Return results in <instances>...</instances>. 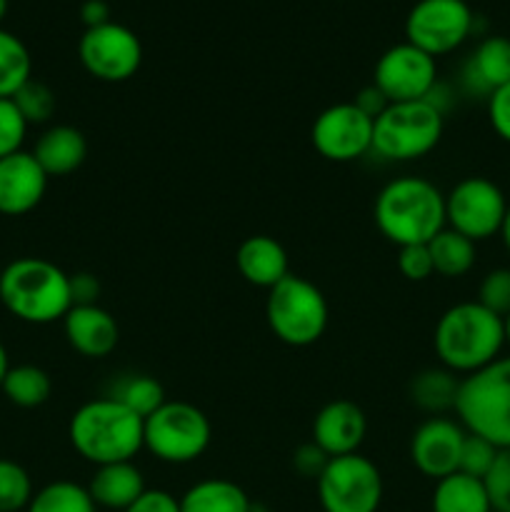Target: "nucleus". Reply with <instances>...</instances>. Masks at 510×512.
<instances>
[{
  "label": "nucleus",
  "mask_w": 510,
  "mask_h": 512,
  "mask_svg": "<svg viewBox=\"0 0 510 512\" xmlns=\"http://www.w3.org/2000/svg\"><path fill=\"white\" fill-rule=\"evenodd\" d=\"M433 348L443 368L465 378L500 358V350L505 348V323L478 300L458 303L435 323Z\"/></svg>",
  "instance_id": "obj_1"
},
{
  "label": "nucleus",
  "mask_w": 510,
  "mask_h": 512,
  "mask_svg": "<svg viewBox=\"0 0 510 512\" xmlns=\"http://www.w3.org/2000/svg\"><path fill=\"white\" fill-rule=\"evenodd\" d=\"M373 218L383 238L398 248L425 245L445 228V195L428 178H395L375 198Z\"/></svg>",
  "instance_id": "obj_2"
},
{
  "label": "nucleus",
  "mask_w": 510,
  "mask_h": 512,
  "mask_svg": "<svg viewBox=\"0 0 510 512\" xmlns=\"http://www.w3.org/2000/svg\"><path fill=\"white\" fill-rule=\"evenodd\" d=\"M68 438L75 453L95 468L128 463L143 450V418L105 395L75 410Z\"/></svg>",
  "instance_id": "obj_3"
},
{
  "label": "nucleus",
  "mask_w": 510,
  "mask_h": 512,
  "mask_svg": "<svg viewBox=\"0 0 510 512\" xmlns=\"http://www.w3.org/2000/svg\"><path fill=\"white\" fill-rule=\"evenodd\" d=\"M0 303L30 325L63 320L73 308L70 275L45 258H18L0 273Z\"/></svg>",
  "instance_id": "obj_4"
},
{
  "label": "nucleus",
  "mask_w": 510,
  "mask_h": 512,
  "mask_svg": "<svg viewBox=\"0 0 510 512\" xmlns=\"http://www.w3.org/2000/svg\"><path fill=\"white\" fill-rule=\"evenodd\" d=\"M455 415L468 433L500 450L510 448V358L493 360L460 380Z\"/></svg>",
  "instance_id": "obj_5"
},
{
  "label": "nucleus",
  "mask_w": 510,
  "mask_h": 512,
  "mask_svg": "<svg viewBox=\"0 0 510 512\" xmlns=\"http://www.w3.org/2000/svg\"><path fill=\"white\" fill-rule=\"evenodd\" d=\"M445 115L428 100L390 103L373 123V148L383 160L408 163L438 148L443 138Z\"/></svg>",
  "instance_id": "obj_6"
},
{
  "label": "nucleus",
  "mask_w": 510,
  "mask_h": 512,
  "mask_svg": "<svg viewBox=\"0 0 510 512\" xmlns=\"http://www.w3.org/2000/svg\"><path fill=\"white\" fill-rule=\"evenodd\" d=\"M328 300L310 280L290 273L268 290L265 320L280 343L290 348H308L323 338L328 328Z\"/></svg>",
  "instance_id": "obj_7"
},
{
  "label": "nucleus",
  "mask_w": 510,
  "mask_h": 512,
  "mask_svg": "<svg viewBox=\"0 0 510 512\" xmlns=\"http://www.w3.org/2000/svg\"><path fill=\"white\" fill-rule=\"evenodd\" d=\"M213 440L208 415L185 400H165L143 420V448L160 463L188 465L198 460Z\"/></svg>",
  "instance_id": "obj_8"
},
{
  "label": "nucleus",
  "mask_w": 510,
  "mask_h": 512,
  "mask_svg": "<svg viewBox=\"0 0 510 512\" xmlns=\"http://www.w3.org/2000/svg\"><path fill=\"white\" fill-rule=\"evenodd\" d=\"M315 483L325 512H378L383 503V475L360 453L330 458Z\"/></svg>",
  "instance_id": "obj_9"
},
{
  "label": "nucleus",
  "mask_w": 510,
  "mask_h": 512,
  "mask_svg": "<svg viewBox=\"0 0 510 512\" xmlns=\"http://www.w3.org/2000/svg\"><path fill=\"white\" fill-rule=\"evenodd\" d=\"M505 213L508 200L503 190L480 175L463 178L445 195V225L473 243L498 235Z\"/></svg>",
  "instance_id": "obj_10"
},
{
  "label": "nucleus",
  "mask_w": 510,
  "mask_h": 512,
  "mask_svg": "<svg viewBox=\"0 0 510 512\" xmlns=\"http://www.w3.org/2000/svg\"><path fill=\"white\" fill-rule=\"evenodd\" d=\"M473 10L465 0H418L405 18V38L423 53L448 55L473 33Z\"/></svg>",
  "instance_id": "obj_11"
},
{
  "label": "nucleus",
  "mask_w": 510,
  "mask_h": 512,
  "mask_svg": "<svg viewBox=\"0 0 510 512\" xmlns=\"http://www.w3.org/2000/svg\"><path fill=\"white\" fill-rule=\"evenodd\" d=\"M78 58L93 78L103 83H125L140 70L143 45L133 30L110 20L95 28H85L78 43Z\"/></svg>",
  "instance_id": "obj_12"
},
{
  "label": "nucleus",
  "mask_w": 510,
  "mask_h": 512,
  "mask_svg": "<svg viewBox=\"0 0 510 512\" xmlns=\"http://www.w3.org/2000/svg\"><path fill=\"white\" fill-rule=\"evenodd\" d=\"M373 85L390 103L425 100L438 85V65L433 55L405 43L393 45L375 63Z\"/></svg>",
  "instance_id": "obj_13"
},
{
  "label": "nucleus",
  "mask_w": 510,
  "mask_h": 512,
  "mask_svg": "<svg viewBox=\"0 0 510 512\" xmlns=\"http://www.w3.org/2000/svg\"><path fill=\"white\" fill-rule=\"evenodd\" d=\"M373 123L355 103L330 105L315 118L310 140L330 163H350L373 148Z\"/></svg>",
  "instance_id": "obj_14"
},
{
  "label": "nucleus",
  "mask_w": 510,
  "mask_h": 512,
  "mask_svg": "<svg viewBox=\"0 0 510 512\" xmlns=\"http://www.w3.org/2000/svg\"><path fill=\"white\" fill-rule=\"evenodd\" d=\"M463 440L465 428L460 423L443 415L428 418L410 438V460L425 478L443 480L458 473Z\"/></svg>",
  "instance_id": "obj_15"
},
{
  "label": "nucleus",
  "mask_w": 510,
  "mask_h": 512,
  "mask_svg": "<svg viewBox=\"0 0 510 512\" xmlns=\"http://www.w3.org/2000/svg\"><path fill=\"white\" fill-rule=\"evenodd\" d=\"M48 173L40 168L33 153H20L0 158V215L30 213L38 208L48 190Z\"/></svg>",
  "instance_id": "obj_16"
},
{
  "label": "nucleus",
  "mask_w": 510,
  "mask_h": 512,
  "mask_svg": "<svg viewBox=\"0 0 510 512\" xmlns=\"http://www.w3.org/2000/svg\"><path fill=\"white\" fill-rule=\"evenodd\" d=\"M368 433V420L353 400H333L323 405L313 420V443L328 458L358 453Z\"/></svg>",
  "instance_id": "obj_17"
},
{
  "label": "nucleus",
  "mask_w": 510,
  "mask_h": 512,
  "mask_svg": "<svg viewBox=\"0 0 510 512\" xmlns=\"http://www.w3.org/2000/svg\"><path fill=\"white\" fill-rule=\"evenodd\" d=\"M63 333L70 348L83 358H108L120 340L118 320L100 305H73L63 318Z\"/></svg>",
  "instance_id": "obj_18"
},
{
  "label": "nucleus",
  "mask_w": 510,
  "mask_h": 512,
  "mask_svg": "<svg viewBox=\"0 0 510 512\" xmlns=\"http://www.w3.org/2000/svg\"><path fill=\"white\" fill-rule=\"evenodd\" d=\"M235 268L255 288H275L290 275L288 253L270 235H250L235 250Z\"/></svg>",
  "instance_id": "obj_19"
},
{
  "label": "nucleus",
  "mask_w": 510,
  "mask_h": 512,
  "mask_svg": "<svg viewBox=\"0 0 510 512\" xmlns=\"http://www.w3.org/2000/svg\"><path fill=\"white\" fill-rule=\"evenodd\" d=\"M463 83L480 98H490L495 90L510 83V38L490 35L480 40L463 68Z\"/></svg>",
  "instance_id": "obj_20"
},
{
  "label": "nucleus",
  "mask_w": 510,
  "mask_h": 512,
  "mask_svg": "<svg viewBox=\"0 0 510 512\" xmlns=\"http://www.w3.org/2000/svg\"><path fill=\"white\" fill-rule=\"evenodd\" d=\"M35 160L48 178H63L75 173L88 158V140L73 125H50L40 133L33 148Z\"/></svg>",
  "instance_id": "obj_21"
},
{
  "label": "nucleus",
  "mask_w": 510,
  "mask_h": 512,
  "mask_svg": "<svg viewBox=\"0 0 510 512\" xmlns=\"http://www.w3.org/2000/svg\"><path fill=\"white\" fill-rule=\"evenodd\" d=\"M145 478L133 460L128 463L98 465L88 483V493L95 508L125 512L145 493Z\"/></svg>",
  "instance_id": "obj_22"
},
{
  "label": "nucleus",
  "mask_w": 510,
  "mask_h": 512,
  "mask_svg": "<svg viewBox=\"0 0 510 512\" xmlns=\"http://www.w3.org/2000/svg\"><path fill=\"white\" fill-rule=\"evenodd\" d=\"M460 375H455L448 368H425L418 375H413L408 385L410 403L418 405L423 413L443 415L448 410H455V400L460 393Z\"/></svg>",
  "instance_id": "obj_23"
},
{
  "label": "nucleus",
  "mask_w": 510,
  "mask_h": 512,
  "mask_svg": "<svg viewBox=\"0 0 510 512\" xmlns=\"http://www.w3.org/2000/svg\"><path fill=\"white\" fill-rule=\"evenodd\" d=\"M180 512H250V498L240 485L225 478H208L185 490Z\"/></svg>",
  "instance_id": "obj_24"
},
{
  "label": "nucleus",
  "mask_w": 510,
  "mask_h": 512,
  "mask_svg": "<svg viewBox=\"0 0 510 512\" xmlns=\"http://www.w3.org/2000/svg\"><path fill=\"white\" fill-rule=\"evenodd\" d=\"M433 512H493L485 483L465 473L435 480Z\"/></svg>",
  "instance_id": "obj_25"
},
{
  "label": "nucleus",
  "mask_w": 510,
  "mask_h": 512,
  "mask_svg": "<svg viewBox=\"0 0 510 512\" xmlns=\"http://www.w3.org/2000/svg\"><path fill=\"white\" fill-rule=\"evenodd\" d=\"M430 258H433V270L443 278H460L470 273L475 265V243L465 235L455 233L445 225L438 235L428 243Z\"/></svg>",
  "instance_id": "obj_26"
},
{
  "label": "nucleus",
  "mask_w": 510,
  "mask_h": 512,
  "mask_svg": "<svg viewBox=\"0 0 510 512\" xmlns=\"http://www.w3.org/2000/svg\"><path fill=\"white\" fill-rule=\"evenodd\" d=\"M0 390L13 405L33 410L48 403L50 393H53V380L38 365H15L8 370Z\"/></svg>",
  "instance_id": "obj_27"
},
{
  "label": "nucleus",
  "mask_w": 510,
  "mask_h": 512,
  "mask_svg": "<svg viewBox=\"0 0 510 512\" xmlns=\"http://www.w3.org/2000/svg\"><path fill=\"white\" fill-rule=\"evenodd\" d=\"M108 398L118 400L120 405H125V408L133 410L135 415H140L145 420L165 403V390L153 375L128 373L115 380Z\"/></svg>",
  "instance_id": "obj_28"
},
{
  "label": "nucleus",
  "mask_w": 510,
  "mask_h": 512,
  "mask_svg": "<svg viewBox=\"0 0 510 512\" xmlns=\"http://www.w3.org/2000/svg\"><path fill=\"white\" fill-rule=\"evenodd\" d=\"M33 78V60L18 35L0 28V98H13Z\"/></svg>",
  "instance_id": "obj_29"
},
{
  "label": "nucleus",
  "mask_w": 510,
  "mask_h": 512,
  "mask_svg": "<svg viewBox=\"0 0 510 512\" xmlns=\"http://www.w3.org/2000/svg\"><path fill=\"white\" fill-rule=\"evenodd\" d=\"M93 498L88 488L70 480H55L33 493V500L28 503L25 512H95Z\"/></svg>",
  "instance_id": "obj_30"
},
{
  "label": "nucleus",
  "mask_w": 510,
  "mask_h": 512,
  "mask_svg": "<svg viewBox=\"0 0 510 512\" xmlns=\"http://www.w3.org/2000/svg\"><path fill=\"white\" fill-rule=\"evenodd\" d=\"M33 500V480L20 463L0 458V512H20Z\"/></svg>",
  "instance_id": "obj_31"
},
{
  "label": "nucleus",
  "mask_w": 510,
  "mask_h": 512,
  "mask_svg": "<svg viewBox=\"0 0 510 512\" xmlns=\"http://www.w3.org/2000/svg\"><path fill=\"white\" fill-rule=\"evenodd\" d=\"M13 103L18 105L20 115L28 125H43L55 113V93L40 80L30 78L18 93L13 95Z\"/></svg>",
  "instance_id": "obj_32"
},
{
  "label": "nucleus",
  "mask_w": 510,
  "mask_h": 512,
  "mask_svg": "<svg viewBox=\"0 0 510 512\" xmlns=\"http://www.w3.org/2000/svg\"><path fill=\"white\" fill-rule=\"evenodd\" d=\"M500 448H495L493 443H488L480 435H473L465 430V440H463V450H460V463H458V473L470 475V478L485 480V475L490 473L493 468L495 458H498Z\"/></svg>",
  "instance_id": "obj_33"
},
{
  "label": "nucleus",
  "mask_w": 510,
  "mask_h": 512,
  "mask_svg": "<svg viewBox=\"0 0 510 512\" xmlns=\"http://www.w3.org/2000/svg\"><path fill=\"white\" fill-rule=\"evenodd\" d=\"M478 303L498 318L510 315V268H495L480 280Z\"/></svg>",
  "instance_id": "obj_34"
},
{
  "label": "nucleus",
  "mask_w": 510,
  "mask_h": 512,
  "mask_svg": "<svg viewBox=\"0 0 510 512\" xmlns=\"http://www.w3.org/2000/svg\"><path fill=\"white\" fill-rule=\"evenodd\" d=\"M28 135V123L13 98H0V158L20 153Z\"/></svg>",
  "instance_id": "obj_35"
},
{
  "label": "nucleus",
  "mask_w": 510,
  "mask_h": 512,
  "mask_svg": "<svg viewBox=\"0 0 510 512\" xmlns=\"http://www.w3.org/2000/svg\"><path fill=\"white\" fill-rule=\"evenodd\" d=\"M483 483L490 495L493 512H510V448L500 450Z\"/></svg>",
  "instance_id": "obj_36"
},
{
  "label": "nucleus",
  "mask_w": 510,
  "mask_h": 512,
  "mask_svg": "<svg viewBox=\"0 0 510 512\" xmlns=\"http://www.w3.org/2000/svg\"><path fill=\"white\" fill-rule=\"evenodd\" d=\"M398 270L413 283H423L430 275H435L433 258H430L428 243L425 245H405L398 253Z\"/></svg>",
  "instance_id": "obj_37"
},
{
  "label": "nucleus",
  "mask_w": 510,
  "mask_h": 512,
  "mask_svg": "<svg viewBox=\"0 0 510 512\" xmlns=\"http://www.w3.org/2000/svg\"><path fill=\"white\" fill-rule=\"evenodd\" d=\"M488 120L495 135L510 143V83H505L488 98Z\"/></svg>",
  "instance_id": "obj_38"
},
{
  "label": "nucleus",
  "mask_w": 510,
  "mask_h": 512,
  "mask_svg": "<svg viewBox=\"0 0 510 512\" xmlns=\"http://www.w3.org/2000/svg\"><path fill=\"white\" fill-rule=\"evenodd\" d=\"M328 463H330V458L318 448V445L313 443V440L305 445H300V448L293 453V468H295V473L303 475V478L318 480L320 473H323L325 465Z\"/></svg>",
  "instance_id": "obj_39"
},
{
  "label": "nucleus",
  "mask_w": 510,
  "mask_h": 512,
  "mask_svg": "<svg viewBox=\"0 0 510 512\" xmlns=\"http://www.w3.org/2000/svg\"><path fill=\"white\" fill-rule=\"evenodd\" d=\"M125 512H180V500L165 490H145Z\"/></svg>",
  "instance_id": "obj_40"
},
{
  "label": "nucleus",
  "mask_w": 510,
  "mask_h": 512,
  "mask_svg": "<svg viewBox=\"0 0 510 512\" xmlns=\"http://www.w3.org/2000/svg\"><path fill=\"white\" fill-rule=\"evenodd\" d=\"M100 283L93 273L70 275V298L73 305H98Z\"/></svg>",
  "instance_id": "obj_41"
},
{
  "label": "nucleus",
  "mask_w": 510,
  "mask_h": 512,
  "mask_svg": "<svg viewBox=\"0 0 510 512\" xmlns=\"http://www.w3.org/2000/svg\"><path fill=\"white\" fill-rule=\"evenodd\" d=\"M355 105H358L360 110H363L365 115H368V118H378L380 113H383L385 108H388L390 105V100L385 98L383 93H380L378 88H375V85H368V88H363L360 90L358 95H355V100H353Z\"/></svg>",
  "instance_id": "obj_42"
},
{
  "label": "nucleus",
  "mask_w": 510,
  "mask_h": 512,
  "mask_svg": "<svg viewBox=\"0 0 510 512\" xmlns=\"http://www.w3.org/2000/svg\"><path fill=\"white\" fill-rule=\"evenodd\" d=\"M80 18H83L85 28H95V25L110 23V8L105 0H85L80 8Z\"/></svg>",
  "instance_id": "obj_43"
},
{
  "label": "nucleus",
  "mask_w": 510,
  "mask_h": 512,
  "mask_svg": "<svg viewBox=\"0 0 510 512\" xmlns=\"http://www.w3.org/2000/svg\"><path fill=\"white\" fill-rule=\"evenodd\" d=\"M500 238H503V245H505V250H508L510 253V205H508V213H505V218H503V225H500Z\"/></svg>",
  "instance_id": "obj_44"
},
{
  "label": "nucleus",
  "mask_w": 510,
  "mask_h": 512,
  "mask_svg": "<svg viewBox=\"0 0 510 512\" xmlns=\"http://www.w3.org/2000/svg\"><path fill=\"white\" fill-rule=\"evenodd\" d=\"M10 370V360H8V350H5V345L0 343V385H3L5 375H8Z\"/></svg>",
  "instance_id": "obj_45"
},
{
  "label": "nucleus",
  "mask_w": 510,
  "mask_h": 512,
  "mask_svg": "<svg viewBox=\"0 0 510 512\" xmlns=\"http://www.w3.org/2000/svg\"><path fill=\"white\" fill-rule=\"evenodd\" d=\"M505 323V345H510V315L503 320Z\"/></svg>",
  "instance_id": "obj_46"
},
{
  "label": "nucleus",
  "mask_w": 510,
  "mask_h": 512,
  "mask_svg": "<svg viewBox=\"0 0 510 512\" xmlns=\"http://www.w3.org/2000/svg\"><path fill=\"white\" fill-rule=\"evenodd\" d=\"M5 13H8V0H0V23H3Z\"/></svg>",
  "instance_id": "obj_47"
}]
</instances>
